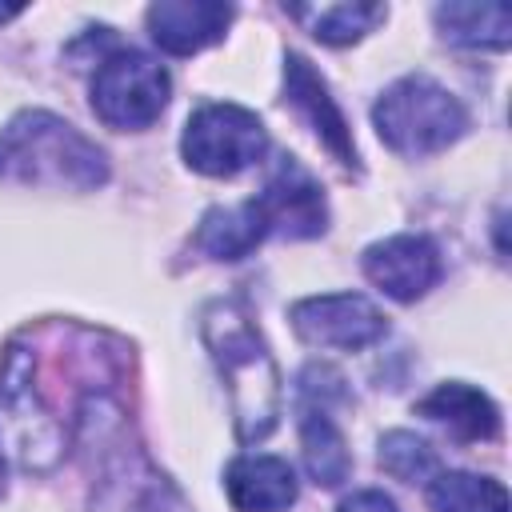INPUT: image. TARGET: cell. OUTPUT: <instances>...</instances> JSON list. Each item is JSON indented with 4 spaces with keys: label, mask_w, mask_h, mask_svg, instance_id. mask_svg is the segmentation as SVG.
<instances>
[{
    "label": "cell",
    "mask_w": 512,
    "mask_h": 512,
    "mask_svg": "<svg viewBox=\"0 0 512 512\" xmlns=\"http://www.w3.org/2000/svg\"><path fill=\"white\" fill-rule=\"evenodd\" d=\"M168 96H172V80L164 64L136 48H120L104 56L92 76V112L120 132L148 128L164 112Z\"/></svg>",
    "instance_id": "8992f818"
},
{
    "label": "cell",
    "mask_w": 512,
    "mask_h": 512,
    "mask_svg": "<svg viewBox=\"0 0 512 512\" xmlns=\"http://www.w3.org/2000/svg\"><path fill=\"white\" fill-rule=\"evenodd\" d=\"M224 492L236 512H284L296 504V472L280 456H236L224 468Z\"/></svg>",
    "instance_id": "7c38bea8"
},
{
    "label": "cell",
    "mask_w": 512,
    "mask_h": 512,
    "mask_svg": "<svg viewBox=\"0 0 512 512\" xmlns=\"http://www.w3.org/2000/svg\"><path fill=\"white\" fill-rule=\"evenodd\" d=\"M12 16H20V4H8V8H0V20H12Z\"/></svg>",
    "instance_id": "44dd1931"
},
{
    "label": "cell",
    "mask_w": 512,
    "mask_h": 512,
    "mask_svg": "<svg viewBox=\"0 0 512 512\" xmlns=\"http://www.w3.org/2000/svg\"><path fill=\"white\" fill-rule=\"evenodd\" d=\"M336 512H400V508L392 504V496H384V492H376V488H360V492L344 496Z\"/></svg>",
    "instance_id": "ffe728a7"
},
{
    "label": "cell",
    "mask_w": 512,
    "mask_h": 512,
    "mask_svg": "<svg viewBox=\"0 0 512 512\" xmlns=\"http://www.w3.org/2000/svg\"><path fill=\"white\" fill-rule=\"evenodd\" d=\"M180 152L188 168L204 176H236L268 152V132L252 108L216 100V104H200L188 116Z\"/></svg>",
    "instance_id": "5b68a950"
},
{
    "label": "cell",
    "mask_w": 512,
    "mask_h": 512,
    "mask_svg": "<svg viewBox=\"0 0 512 512\" xmlns=\"http://www.w3.org/2000/svg\"><path fill=\"white\" fill-rule=\"evenodd\" d=\"M0 180L24 188L92 192L108 180V156L68 120L28 108L0 128Z\"/></svg>",
    "instance_id": "7a4b0ae2"
},
{
    "label": "cell",
    "mask_w": 512,
    "mask_h": 512,
    "mask_svg": "<svg viewBox=\"0 0 512 512\" xmlns=\"http://www.w3.org/2000/svg\"><path fill=\"white\" fill-rule=\"evenodd\" d=\"M292 332L312 348L360 352L388 332V316L360 292H324L288 308Z\"/></svg>",
    "instance_id": "52a82bcc"
},
{
    "label": "cell",
    "mask_w": 512,
    "mask_h": 512,
    "mask_svg": "<svg viewBox=\"0 0 512 512\" xmlns=\"http://www.w3.org/2000/svg\"><path fill=\"white\" fill-rule=\"evenodd\" d=\"M416 412L452 428L460 440H496L500 436V408L488 392L472 388V384H460V380H448V384H436L424 400H416Z\"/></svg>",
    "instance_id": "4fadbf2b"
},
{
    "label": "cell",
    "mask_w": 512,
    "mask_h": 512,
    "mask_svg": "<svg viewBox=\"0 0 512 512\" xmlns=\"http://www.w3.org/2000/svg\"><path fill=\"white\" fill-rule=\"evenodd\" d=\"M200 336L228 384L236 436L244 444L264 440L280 416V372L248 308L240 300H212L200 312Z\"/></svg>",
    "instance_id": "6da1fadb"
},
{
    "label": "cell",
    "mask_w": 512,
    "mask_h": 512,
    "mask_svg": "<svg viewBox=\"0 0 512 512\" xmlns=\"http://www.w3.org/2000/svg\"><path fill=\"white\" fill-rule=\"evenodd\" d=\"M436 24L452 44L464 48H508L512 40V12L504 4H440Z\"/></svg>",
    "instance_id": "2e32d148"
},
{
    "label": "cell",
    "mask_w": 512,
    "mask_h": 512,
    "mask_svg": "<svg viewBox=\"0 0 512 512\" xmlns=\"http://www.w3.org/2000/svg\"><path fill=\"white\" fill-rule=\"evenodd\" d=\"M372 124H376V136L392 152L432 156L464 136L468 112L444 84L416 72L380 92V100L372 104Z\"/></svg>",
    "instance_id": "3957f363"
},
{
    "label": "cell",
    "mask_w": 512,
    "mask_h": 512,
    "mask_svg": "<svg viewBox=\"0 0 512 512\" xmlns=\"http://www.w3.org/2000/svg\"><path fill=\"white\" fill-rule=\"evenodd\" d=\"M284 88H288V104L316 128V136L324 140V148L340 164H356V144H352V132H348L344 112L328 96L324 76L304 56H296V52H288V64H284Z\"/></svg>",
    "instance_id": "8fae6325"
},
{
    "label": "cell",
    "mask_w": 512,
    "mask_h": 512,
    "mask_svg": "<svg viewBox=\"0 0 512 512\" xmlns=\"http://www.w3.org/2000/svg\"><path fill=\"white\" fill-rule=\"evenodd\" d=\"M300 456L316 488H336L352 472V456L344 444V432L332 424L324 408H308L300 420Z\"/></svg>",
    "instance_id": "9a60e30c"
},
{
    "label": "cell",
    "mask_w": 512,
    "mask_h": 512,
    "mask_svg": "<svg viewBox=\"0 0 512 512\" xmlns=\"http://www.w3.org/2000/svg\"><path fill=\"white\" fill-rule=\"evenodd\" d=\"M292 16H300L308 24V32L324 44H352L364 32H372L388 8L380 4H324V8H296Z\"/></svg>",
    "instance_id": "ac0fdd59"
},
{
    "label": "cell",
    "mask_w": 512,
    "mask_h": 512,
    "mask_svg": "<svg viewBox=\"0 0 512 512\" xmlns=\"http://www.w3.org/2000/svg\"><path fill=\"white\" fill-rule=\"evenodd\" d=\"M64 452V424L44 408L32 384L28 352L12 348L0 372V456L16 460L20 468H52Z\"/></svg>",
    "instance_id": "277c9868"
},
{
    "label": "cell",
    "mask_w": 512,
    "mask_h": 512,
    "mask_svg": "<svg viewBox=\"0 0 512 512\" xmlns=\"http://www.w3.org/2000/svg\"><path fill=\"white\" fill-rule=\"evenodd\" d=\"M252 204H256L268 236L308 240V236H320L324 224H328V204H324L320 184L292 156H284L276 164V172L268 176L260 196H252Z\"/></svg>",
    "instance_id": "ba28073f"
},
{
    "label": "cell",
    "mask_w": 512,
    "mask_h": 512,
    "mask_svg": "<svg viewBox=\"0 0 512 512\" xmlns=\"http://www.w3.org/2000/svg\"><path fill=\"white\" fill-rule=\"evenodd\" d=\"M264 236H268V228H264L256 204L244 200V204H232V208H208L200 228H196V248L208 252L212 260H240Z\"/></svg>",
    "instance_id": "5bb4252c"
},
{
    "label": "cell",
    "mask_w": 512,
    "mask_h": 512,
    "mask_svg": "<svg viewBox=\"0 0 512 512\" xmlns=\"http://www.w3.org/2000/svg\"><path fill=\"white\" fill-rule=\"evenodd\" d=\"M428 504L436 512H508V492L492 476L436 472L428 480Z\"/></svg>",
    "instance_id": "e0dca14e"
},
{
    "label": "cell",
    "mask_w": 512,
    "mask_h": 512,
    "mask_svg": "<svg viewBox=\"0 0 512 512\" xmlns=\"http://www.w3.org/2000/svg\"><path fill=\"white\" fill-rule=\"evenodd\" d=\"M152 40L172 56H192L216 44L232 24V4L220 0H160L144 12Z\"/></svg>",
    "instance_id": "30bf717a"
},
{
    "label": "cell",
    "mask_w": 512,
    "mask_h": 512,
    "mask_svg": "<svg viewBox=\"0 0 512 512\" xmlns=\"http://www.w3.org/2000/svg\"><path fill=\"white\" fill-rule=\"evenodd\" d=\"M380 468L388 476L404 480V484H424V480L436 476L440 460H436V448L428 440H420L416 432L396 428V432H388L380 440Z\"/></svg>",
    "instance_id": "d6986e66"
},
{
    "label": "cell",
    "mask_w": 512,
    "mask_h": 512,
    "mask_svg": "<svg viewBox=\"0 0 512 512\" xmlns=\"http://www.w3.org/2000/svg\"><path fill=\"white\" fill-rule=\"evenodd\" d=\"M364 276L392 300L412 304L420 296H428L444 272L440 264V248L428 236L416 232H400L388 240H376L372 248H364Z\"/></svg>",
    "instance_id": "9c48e42d"
}]
</instances>
